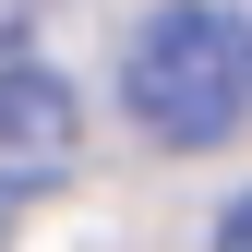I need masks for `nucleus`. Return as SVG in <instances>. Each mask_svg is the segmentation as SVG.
I'll return each mask as SVG.
<instances>
[{
    "instance_id": "obj_1",
    "label": "nucleus",
    "mask_w": 252,
    "mask_h": 252,
    "mask_svg": "<svg viewBox=\"0 0 252 252\" xmlns=\"http://www.w3.org/2000/svg\"><path fill=\"white\" fill-rule=\"evenodd\" d=\"M120 96L156 144H228L252 108V48L240 12H204V0H168V12L132 24V60H120Z\"/></svg>"
},
{
    "instance_id": "obj_4",
    "label": "nucleus",
    "mask_w": 252,
    "mask_h": 252,
    "mask_svg": "<svg viewBox=\"0 0 252 252\" xmlns=\"http://www.w3.org/2000/svg\"><path fill=\"white\" fill-rule=\"evenodd\" d=\"M240 48H252V0H240Z\"/></svg>"
},
{
    "instance_id": "obj_3",
    "label": "nucleus",
    "mask_w": 252,
    "mask_h": 252,
    "mask_svg": "<svg viewBox=\"0 0 252 252\" xmlns=\"http://www.w3.org/2000/svg\"><path fill=\"white\" fill-rule=\"evenodd\" d=\"M216 252H252V192H240L228 216H216Z\"/></svg>"
},
{
    "instance_id": "obj_2",
    "label": "nucleus",
    "mask_w": 252,
    "mask_h": 252,
    "mask_svg": "<svg viewBox=\"0 0 252 252\" xmlns=\"http://www.w3.org/2000/svg\"><path fill=\"white\" fill-rule=\"evenodd\" d=\"M0 156H12V168H60V156H72V96H60L36 60L0 72Z\"/></svg>"
}]
</instances>
